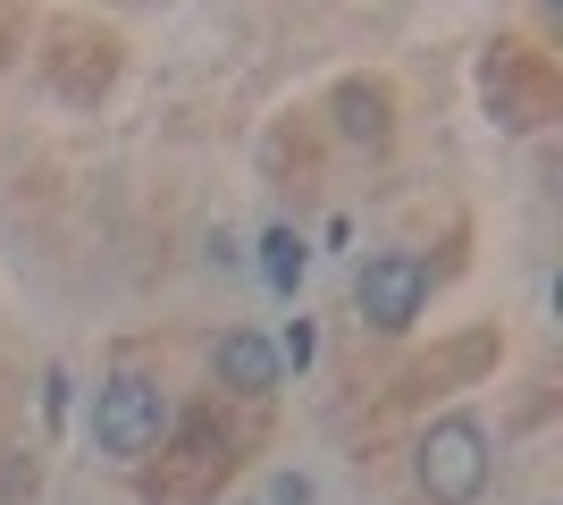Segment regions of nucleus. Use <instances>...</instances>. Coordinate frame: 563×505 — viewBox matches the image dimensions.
Instances as JSON below:
<instances>
[{"label":"nucleus","instance_id":"nucleus-1","mask_svg":"<svg viewBox=\"0 0 563 505\" xmlns=\"http://www.w3.org/2000/svg\"><path fill=\"white\" fill-rule=\"evenodd\" d=\"M488 430L471 421V413H446V421H429L421 447H412V481H421L429 505H479L488 497Z\"/></svg>","mask_w":563,"mask_h":505},{"label":"nucleus","instance_id":"nucleus-2","mask_svg":"<svg viewBox=\"0 0 563 505\" xmlns=\"http://www.w3.org/2000/svg\"><path fill=\"white\" fill-rule=\"evenodd\" d=\"M161 438H168V396H161V380L118 371V380L93 387V447H101V455L135 463V455H152Z\"/></svg>","mask_w":563,"mask_h":505},{"label":"nucleus","instance_id":"nucleus-3","mask_svg":"<svg viewBox=\"0 0 563 505\" xmlns=\"http://www.w3.org/2000/svg\"><path fill=\"white\" fill-rule=\"evenodd\" d=\"M353 304H362L371 329H412L429 304V262L421 253H371L353 270Z\"/></svg>","mask_w":563,"mask_h":505},{"label":"nucleus","instance_id":"nucleus-4","mask_svg":"<svg viewBox=\"0 0 563 505\" xmlns=\"http://www.w3.org/2000/svg\"><path fill=\"white\" fill-rule=\"evenodd\" d=\"M211 371H219V387H235V396H269V387H278V345L261 329H228L211 345Z\"/></svg>","mask_w":563,"mask_h":505},{"label":"nucleus","instance_id":"nucleus-5","mask_svg":"<svg viewBox=\"0 0 563 505\" xmlns=\"http://www.w3.org/2000/svg\"><path fill=\"white\" fill-rule=\"evenodd\" d=\"M336 127H345L353 144H387V94L378 85H345L336 94Z\"/></svg>","mask_w":563,"mask_h":505},{"label":"nucleus","instance_id":"nucleus-6","mask_svg":"<svg viewBox=\"0 0 563 505\" xmlns=\"http://www.w3.org/2000/svg\"><path fill=\"white\" fill-rule=\"evenodd\" d=\"M303 270H311V253H303V237H295V228H269V237H261V278H269L278 295L303 287Z\"/></svg>","mask_w":563,"mask_h":505},{"label":"nucleus","instance_id":"nucleus-7","mask_svg":"<svg viewBox=\"0 0 563 505\" xmlns=\"http://www.w3.org/2000/svg\"><path fill=\"white\" fill-rule=\"evenodd\" d=\"M311 354H320V337H311V320H286V337H278V371H286V362L303 371Z\"/></svg>","mask_w":563,"mask_h":505},{"label":"nucleus","instance_id":"nucleus-8","mask_svg":"<svg viewBox=\"0 0 563 505\" xmlns=\"http://www.w3.org/2000/svg\"><path fill=\"white\" fill-rule=\"evenodd\" d=\"M43 421H51V430L68 421V371H43Z\"/></svg>","mask_w":563,"mask_h":505}]
</instances>
